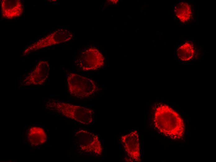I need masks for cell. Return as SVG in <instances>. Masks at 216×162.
<instances>
[{
  "instance_id": "cell-1",
  "label": "cell",
  "mask_w": 216,
  "mask_h": 162,
  "mask_svg": "<svg viewBox=\"0 0 216 162\" xmlns=\"http://www.w3.org/2000/svg\"><path fill=\"white\" fill-rule=\"evenodd\" d=\"M153 121L156 128L166 136L175 139L182 135L183 120L176 112L166 105L161 104L156 108Z\"/></svg>"
},
{
  "instance_id": "cell-2",
  "label": "cell",
  "mask_w": 216,
  "mask_h": 162,
  "mask_svg": "<svg viewBox=\"0 0 216 162\" xmlns=\"http://www.w3.org/2000/svg\"><path fill=\"white\" fill-rule=\"evenodd\" d=\"M55 104V109L62 114L81 124H88L93 120L94 112L90 108L64 102Z\"/></svg>"
},
{
  "instance_id": "cell-3",
  "label": "cell",
  "mask_w": 216,
  "mask_h": 162,
  "mask_svg": "<svg viewBox=\"0 0 216 162\" xmlns=\"http://www.w3.org/2000/svg\"><path fill=\"white\" fill-rule=\"evenodd\" d=\"M67 82L70 94L75 97H88L96 90V85L93 80L77 74H70L68 76Z\"/></svg>"
},
{
  "instance_id": "cell-4",
  "label": "cell",
  "mask_w": 216,
  "mask_h": 162,
  "mask_svg": "<svg viewBox=\"0 0 216 162\" xmlns=\"http://www.w3.org/2000/svg\"><path fill=\"white\" fill-rule=\"evenodd\" d=\"M76 62L79 67L83 70H96L103 66L104 59L97 48L90 47L81 54Z\"/></svg>"
},
{
  "instance_id": "cell-5",
  "label": "cell",
  "mask_w": 216,
  "mask_h": 162,
  "mask_svg": "<svg viewBox=\"0 0 216 162\" xmlns=\"http://www.w3.org/2000/svg\"><path fill=\"white\" fill-rule=\"evenodd\" d=\"M75 136L81 150L100 155L102 151V146L98 136L88 131L79 130L76 133Z\"/></svg>"
},
{
  "instance_id": "cell-6",
  "label": "cell",
  "mask_w": 216,
  "mask_h": 162,
  "mask_svg": "<svg viewBox=\"0 0 216 162\" xmlns=\"http://www.w3.org/2000/svg\"><path fill=\"white\" fill-rule=\"evenodd\" d=\"M73 36L71 32L64 28H60L38 40L28 47L26 50H36L41 48L60 44L70 40Z\"/></svg>"
},
{
  "instance_id": "cell-7",
  "label": "cell",
  "mask_w": 216,
  "mask_h": 162,
  "mask_svg": "<svg viewBox=\"0 0 216 162\" xmlns=\"http://www.w3.org/2000/svg\"><path fill=\"white\" fill-rule=\"evenodd\" d=\"M120 140L124 151L131 161H140L139 135L138 131L134 130L121 136Z\"/></svg>"
},
{
  "instance_id": "cell-8",
  "label": "cell",
  "mask_w": 216,
  "mask_h": 162,
  "mask_svg": "<svg viewBox=\"0 0 216 162\" xmlns=\"http://www.w3.org/2000/svg\"><path fill=\"white\" fill-rule=\"evenodd\" d=\"M1 8L2 16L7 19L19 17L23 11L22 4L19 0H2Z\"/></svg>"
},
{
  "instance_id": "cell-9",
  "label": "cell",
  "mask_w": 216,
  "mask_h": 162,
  "mask_svg": "<svg viewBox=\"0 0 216 162\" xmlns=\"http://www.w3.org/2000/svg\"><path fill=\"white\" fill-rule=\"evenodd\" d=\"M47 136L43 128L40 126L30 127L26 132V141L31 146L35 147L44 143Z\"/></svg>"
},
{
  "instance_id": "cell-10",
  "label": "cell",
  "mask_w": 216,
  "mask_h": 162,
  "mask_svg": "<svg viewBox=\"0 0 216 162\" xmlns=\"http://www.w3.org/2000/svg\"><path fill=\"white\" fill-rule=\"evenodd\" d=\"M49 65L47 61L39 62L29 77L31 83L35 84L44 83L49 73Z\"/></svg>"
},
{
  "instance_id": "cell-11",
  "label": "cell",
  "mask_w": 216,
  "mask_h": 162,
  "mask_svg": "<svg viewBox=\"0 0 216 162\" xmlns=\"http://www.w3.org/2000/svg\"><path fill=\"white\" fill-rule=\"evenodd\" d=\"M174 11L177 18L183 22L187 21L191 16L190 6L186 2H181L178 4L175 7Z\"/></svg>"
},
{
  "instance_id": "cell-12",
  "label": "cell",
  "mask_w": 216,
  "mask_h": 162,
  "mask_svg": "<svg viewBox=\"0 0 216 162\" xmlns=\"http://www.w3.org/2000/svg\"><path fill=\"white\" fill-rule=\"evenodd\" d=\"M194 50L193 45L186 42L179 47L177 51L178 57L181 60L186 61L191 59L194 55Z\"/></svg>"
}]
</instances>
